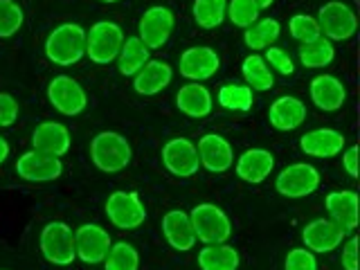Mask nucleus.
I'll return each mask as SVG.
<instances>
[{
    "label": "nucleus",
    "instance_id": "5",
    "mask_svg": "<svg viewBox=\"0 0 360 270\" xmlns=\"http://www.w3.org/2000/svg\"><path fill=\"white\" fill-rule=\"evenodd\" d=\"M41 252L54 266H68L75 262V234L61 221H52L41 232Z\"/></svg>",
    "mask_w": 360,
    "mask_h": 270
},
{
    "label": "nucleus",
    "instance_id": "11",
    "mask_svg": "<svg viewBox=\"0 0 360 270\" xmlns=\"http://www.w3.org/2000/svg\"><path fill=\"white\" fill-rule=\"evenodd\" d=\"M16 172L22 180H30V183H50L63 174V162L56 155L32 149L18 158Z\"/></svg>",
    "mask_w": 360,
    "mask_h": 270
},
{
    "label": "nucleus",
    "instance_id": "24",
    "mask_svg": "<svg viewBox=\"0 0 360 270\" xmlns=\"http://www.w3.org/2000/svg\"><path fill=\"white\" fill-rule=\"evenodd\" d=\"M176 106L180 112H185L187 117L202 120L212 112L214 101H212V93L205 86L198 84V82H191V84H185L178 90Z\"/></svg>",
    "mask_w": 360,
    "mask_h": 270
},
{
    "label": "nucleus",
    "instance_id": "25",
    "mask_svg": "<svg viewBox=\"0 0 360 270\" xmlns=\"http://www.w3.org/2000/svg\"><path fill=\"white\" fill-rule=\"evenodd\" d=\"M300 146L304 153L313 158H331L345 149V135L335 129H315L307 135H302Z\"/></svg>",
    "mask_w": 360,
    "mask_h": 270
},
{
    "label": "nucleus",
    "instance_id": "7",
    "mask_svg": "<svg viewBox=\"0 0 360 270\" xmlns=\"http://www.w3.org/2000/svg\"><path fill=\"white\" fill-rule=\"evenodd\" d=\"M106 217L120 230H135L146 221V210L135 191H115L106 200Z\"/></svg>",
    "mask_w": 360,
    "mask_h": 270
},
{
    "label": "nucleus",
    "instance_id": "34",
    "mask_svg": "<svg viewBox=\"0 0 360 270\" xmlns=\"http://www.w3.org/2000/svg\"><path fill=\"white\" fill-rule=\"evenodd\" d=\"M262 9L255 3V0H230L228 9H225V16L232 20L234 27H250L252 22L259 20Z\"/></svg>",
    "mask_w": 360,
    "mask_h": 270
},
{
    "label": "nucleus",
    "instance_id": "29",
    "mask_svg": "<svg viewBox=\"0 0 360 270\" xmlns=\"http://www.w3.org/2000/svg\"><path fill=\"white\" fill-rule=\"evenodd\" d=\"M279 39V22L275 18H262L245 27L243 41L250 50H266Z\"/></svg>",
    "mask_w": 360,
    "mask_h": 270
},
{
    "label": "nucleus",
    "instance_id": "14",
    "mask_svg": "<svg viewBox=\"0 0 360 270\" xmlns=\"http://www.w3.org/2000/svg\"><path fill=\"white\" fill-rule=\"evenodd\" d=\"M198 160L212 174H225L234 165L232 144L217 133H207L198 140Z\"/></svg>",
    "mask_w": 360,
    "mask_h": 270
},
{
    "label": "nucleus",
    "instance_id": "6",
    "mask_svg": "<svg viewBox=\"0 0 360 270\" xmlns=\"http://www.w3.org/2000/svg\"><path fill=\"white\" fill-rule=\"evenodd\" d=\"M315 20H318L320 32H324L329 41H347V39H352L358 30L356 11L349 5L340 3V0L324 3Z\"/></svg>",
    "mask_w": 360,
    "mask_h": 270
},
{
    "label": "nucleus",
    "instance_id": "15",
    "mask_svg": "<svg viewBox=\"0 0 360 270\" xmlns=\"http://www.w3.org/2000/svg\"><path fill=\"white\" fill-rule=\"evenodd\" d=\"M110 248V236L104 228H99L95 223H86L75 232V250L77 257L86 264H99L104 262V257Z\"/></svg>",
    "mask_w": 360,
    "mask_h": 270
},
{
    "label": "nucleus",
    "instance_id": "22",
    "mask_svg": "<svg viewBox=\"0 0 360 270\" xmlns=\"http://www.w3.org/2000/svg\"><path fill=\"white\" fill-rule=\"evenodd\" d=\"M32 144L37 151L50 153L61 158L63 153L70 151V131H68L63 124L59 122H43L37 127L32 135Z\"/></svg>",
    "mask_w": 360,
    "mask_h": 270
},
{
    "label": "nucleus",
    "instance_id": "43",
    "mask_svg": "<svg viewBox=\"0 0 360 270\" xmlns=\"http://www.w3.org/2000/svg\"><path fill=\"white\" fill-rule=\"evenodd\" d=\"M255 3L259 5V9H268L270 5H273V3H275V0H255Z\"/></svg>",
    "mask_w": 360,
    "mask_h": 270
},
{
    "label": "nucleus",
    "instance_id": "41",
    "mask_svg": "<svg viewBox=\"0 0 360 270\" xmlns=\"http://www.w3.org/2000/svg\"><path fill=\"white\" fill-rule=\"evenodd\" d=\"M342 165L347 169V174L352 178H358V144H352L342 153Z\"/></svg>",
    "mask_w": 360,
    "mask_h": 270
},
{
    "label": "nucleus",
    "instance_id": "20",
    "mask_svg": "<svg viewBox=\"0 0 360 270\" xmlns=\"http://www.w3.org/2000/svg\"><path fill=\"white\" fill-rule=\"evenodd\" d=\"M268 120L277 131H295L307 120V104L297 97H279L270 104Z\"/></svg>",
    "mask_w": 360,
    "mask_h": 270
},
{
    "label": "nucleus",
    "instance_id": "9",
    "mask_svg": "<svg viewBox=\"0 0 360 270\" xmlns=\"http://www.w3.org/2000/svg\"><path fill=\"white\" fill-rule=\"evenodd\" d=\"M48 99L54 106V110H59L61 115H68V117H75L79 112H84L88 104L86 90L68 75H56L52 79L48 86Z\"/></svg>",
    "mask_w": 360,
    "mask_h": 270
},
{
    "label": "nucleus",
    "instance_id": "39",
    "mask_svg": "<svg viewBox=\"0 0 360 270\" xmlns=\"http://www.w3.org/2000/svg\"><path fill=\"white\" fill-rule=\"evenodd\" d=\"M18 120V101L9 93H0V127H11Z\"/></svg>",
    "mask_w": 360,
    "mask_h": 270
},
{
    "label": "nucleus",
    "instance_id": "44",
    "mask_svg": "<svg viewBox=\"0 0 360 270\" xmlns=\"http://www.w3.org/2000/svg\"><path fill=\"white\" fill-rule=\"evenodd\" d=\"M101 3H120V0H101Z\"/></svg>",
    "mask_w": 360,
    "mask_h": 270
},
{
    "label": "nucleus",
    "instance_id": "8",
    "mask_svg": "<svg viewBox=\"0 0 360 270\" xmlns=\"http://www.w3.org/2000/svg\"><path fill=\"white\" fill-rule=\"evenodd\" d=\"M275 187L286 198H304L320 187V172L307 162L288 165L284 172H279Z\"/></svg>",
    "mask_w": 360,
    "mask_h": 270
},
{
    "label": "nucleus",
    "instance_id": "2",
    "mask_svg": "<svg viewBox=\"0 0 360 270\" xmlns=\"http://www.w3.org/2000/svg\"><path fill=\"white\" fill-rule=\"evenodd\" d=\"M90 158L93 165L104 174H120L131 162V144L115 131L97 133L90 142Z\"/></svg>",
    "mask_w": 360,
    "mask_h": 270
},
{
    "label": "nucleus",
    "instance_id": "1",
    "mask_svg": "<svg viewBox=\"0 0 360 270\" xmlns=\"http://www.w3.org/2000/svg\"><path fill=\"white\" fill-rule=\"evenodd\" d=\"M45 54L56 65H75L86 54V30L77 22H63L50 32Z\"/></svg>",
    "mask_w": 360,
    "mask_h": 270
},
{
    "label": "nucleus",
    "instance_id": "42",
    "mask_svg": "<svg viewBox=\"0 0 360 270\" xmlns=\"http://www.w3.org/2000/svg\"><path fill=\"white\" fill-rule=\"evenodd\" d=\"M9 158V144H7V140L0 135V165H3L5 160Z\"/></svg>",
    "mask_w": 360,
    "mask_h": 270
},
{
    "label": "nucleus",
    "instance_id": "38",
    "mask_svg": "<svg viewBox=\"0 0 360 270\" xmlns=\"http://www.w3.org/2000/svg\"><path fill=\"white\" fill-rule=\"evenodd\" d=\"M264 59H266V63H270L279 75H284V77L295 72L292 59L288 56V52H284L281 48H273V45H270V48H266V56H264Z\"/></svg>",
    "mask_w": 360,
    "mask_h": 270
},
{
    "label": "nucleus",
    "instance_id": "10",
    "mask_svg": "<svg viewBox=\"0 0 360 270\" xmlns=\"http://www.w3.org/2000/svg\"><path fill=\"white\" fill-rule=\"evenodd\" d=\"M162 165L169 174L178 178H191L200 167L196 144L187 138H174L162 146Z\"/></svg>",
    "mask_w": 360,
    "mask_h": 270
},
{
    "label": "nucleus",
    "instance_id": "40",
    "mask_svg": "<svg viewBox=\"0 0 360 270\" xmlns=\"http://www.w3.org/2000/svg\"><path fill=\"white\" fill-rule=\"evenodd\" d=\"M342 266L345 270H358V236L352 234L342 245Z\"/></svg>",
    "mask_w": 360,
    "mask_h": 270
},
{
    "label": "nucleus",
    "instance_id": "26",
    "mask_svg": "<svg viewBox=\"0 0 360 270\" xmlns=\"http://www.w3.org/2000/svg\"><path fill=\"white\" fill-rule=\"evenodd\" d=\"M117 70L124 77H135L140 72V68L149 61V48L138 39V37H129L124 39L122 50L117 54Z\"/></svg>",
    "mask_w": 360,
    "mask_h": 270
},
{
    "label": "nucleus",
    "instance_id": "35",
    "mask_svg": "<svg viewBox=\"0 0 360 270\" xmlns=\"http://www.w3.org/2000/svg\"><path fill=\"white\" fill-rule=\"evenodd\" d=\"M25 14L14 0H0V39H9L22 27Z\"/></svg>",
    "mask_w": 360,
    "mask_h": 270
},
{
    "label": "nucleus",
    "instance_id": "12",
    "mask_svg": "<svg viewBox=\"0 0 360 270\" xmlns=\"http://www.w3.org/2000/svg\"><path fill=\"white\" fill-rule=\"evenodd\" d=\"M174 14L169 7L155 5L144 11V16L140 18V41L149 50H158L169 41L174 32Z\"/></svg>",
    "mask_w": 360,
    "mask_h": 270
},
{
    "label": "nucleus",
    "instance_id": "36",
    "mask_svg": "<svg viewBox=\"0 0 360 270\" xmlns=\"http://www.w3.org/2000/svg\"><path fill=\"white\" fill-rule=\"evenodd\" d=\"M288 30H290V37L295 39V41H300L302 45L313 43V41H318L322 37L318 20H315L313 16H307V14L292 16L288 20Z\"/></svg>",
    "mask_w": 360,
    "mask_h": 270
},
{
    "label": "nucleus",
    "instance_id": "3",
    "mask_svg": "<svg viewBox=\"0 0 360 270\" xmlns=\"http://www.w3.org/2000/svg\"><path fill=\"white\" fill-rule=\"evenodd\" d=\"M191 228H194L196 239L202 243H225L232 234V223L221 207L212 202H200L189 212Z\"/></svg>",
    "mask_w": 360,
    "mask_h": 270
},
{
    "label": "nucleus",
    "instance_id": "31",
    "mask_svg": "<svg viewBox=\"0 0 360 270\" xmlns=\"http://www.w3.org/2000/svg\"><path fill=\"white\" fill-rule=\"evenodd\" d=\"M228 0H196L194 3V20L202 30H214L225 20Z\"/></svg>",
    "mask_w": 360,
    "mask_h": 270
},
{
    "label": "nucleus",
    "instance_id": "23",
    "mask_svg": "<svg viewBox=\"0 0 360 270\" xmlns=\"http://www.w3.org/2000/svg\"><path fill=\"white\" fill-rule=\"evenodd\" d=\"M326 210L331 214V221H335L345 232H356L358 228V194L352 189L333 191L324 200Z\"/></svg>",
    "mask_w": 360,
    "mask_h": 270
},
{
    "label": "nucleus",
    "instance_id": "18",
    "mask_svg": "<svg viewBox=\"0 0 360 270\" xmlns=\"http://www.w3.org/2000/svg\"><path fill=\"white\" fill-rule=\"evenodd\" d=\"M162 232H165L167 243L172 245L174 250L187 252L196 243V234H194V228H191L189 214L183 210H172V212L165 214L162 217Z\"/></svg>",
    "mask_w": 360,
    "mask_h": 270
},
{
    "label": "nucleus",
    "instance_id": "19",
    "mask_svg": "<svg viewBox=\"0 0 360 270\" xmlns=\"http://www.w3.org/2000/svg\"><path fill=\"white\" fill-rule=\"evenodd\" d=\"M172 77H174L172 65L165 61H158V59H153V61L149 59L140 68V72L133 77V88L138 95L151 97L172 84Z\"/></svg>",
    "mask_w": 360,
    "mask_h": 270
},
{
    "label": "nucleus",
    "instance_id": "21",
    "mask_svg": "<svg viewBox=\"0 0 360 270\" xmlns=\"http://www.w3.org/2000/svg\"><path fill=\"white\" fill-rule=\"evenodd\" d=\"M273 167H275V158L270 151H266V149H248L245 153L239 155L234 172L241 180H245V183L259 185L270 176Z\"/></svg>",
    "mask_w": 360,
    "mask_h": 270
},
{
    "label": "nucleus",
    "instance_id": "27",
    "mask_svg": "<svg viewBox=\"0 0 360 270\" xmlns=\"http://www.w3.org/2000/svg\"><path fill=\"white\" fill-rule=\"evenodd\" d=\"M200 270H236L239 268V252L232 245L212 243L198 252Z\"/></svg>",
    "mask_w": 360,
    "mask_h": 270
},
{
    "label": "nucleus",
    "instance_id": "28",
    "mask_svg": "<svg viewBox=\"0 0 360 270\" xmlns=\"http://www.w3.org/2000/svg\"><path fill=\"white\" fill-rule=\"evenodd\" d=\"M243 79L250 90H259V93H266L275 86V77L270 72V68L262 54H250L245 56V61L241 65Z\"/></svg>",
    "mask_w": 360,
    "mask_h": 270
},
{
    "label": "nucleus",
    "instance_id": "37",
    "mask_svg": "<svg viewBox=\"0 0 360 270\" xmlns=\"http://www.w3.org/2000/svg\"><path fill=\"white\" fill-rule=\"evenodd\" d=\"M284 270H318V262L307 248H295V250L288 252Z\"/></svg>",
    "mask_w": 360,
    "mask_h": 270
},
{
    "label": "nucleus",
    "instance_id": "33",
    "mask_svg": "<svg viewBox=\"0 0 360 270\" xmlns=\"http://www.w3.org/2000/svg\"><path fill=\"white\" fill-rule=\"evenodd\" d=\"M252 90L248 86H239V84H228L219 90V104L228 110H250L252 108Z\"/></svg>",
    "mask_w": 360,
    "mask_h": 270
},
{
    "label": "nucleus",
    "instance_id": "16",
    "mask_svg": "<svg viewBox=\"0 0 360 270\" xmlns=\"http://www.w3.org/2000/svg\"><path fill=\"white\" fill-rule=\"evenodd\" d=\"M345 230L331 219H315L302 232V239L311 252H331L345 241Z\"/></svg>",
    "mask_w": 360,
    "mask_h": 270
},
{
    "label": "nucleus",
    "instance_id": "30",
    "mask_svg": "<svg viewBox=\"0 0 360 270\" xmlns=\"http://www.w3.org/2000/svg\"><path fill=\"white\" fill-rule=\"evenodd\" d=\"M138 268H140V255L131 243L127 241L110 243L104 257V270H138Z\"/></svg>",
    "mask_w": 360,
    "mask_h": 270
},
{
    "label": "nucleus",
    "instance_id": "4",
    "mask_svg": "<svg viewBox=\"0 0 360 270\" xmlns=\"http://www.w3.org/2000/svg\"><path fill=\"white\" fill-rule=\"evenodd\" d=\"M124 43V32L117 22L99 20L86 32V54L97 65H108L117 59Z\"/></svg>",
    "mask_w": 360,
    "mask_h": 270
},
{
    "label": "nucleus",
    "instance_id": "17",
    "mask_svg": "<svg viewBox=\"0 0 360 270\" xmlns=\"http://www.w3.org/2000/svg\"><path fill=\"white\" fill-rule=\"evenodd\" d=\"M309 93H311L313 104L326 112L340 110L347 99V90H345L342 82L333 75H318L311 82Z\"/></svg>",
    "mask_w": 360,
    "mask_h": 270
},
{
    "label": "nucleus",
    "instance_id": "13",
    "mask_svg": "<svg viewBox=\"0 0 360 270\" xmlns=\"http://www.w3.org/2000/svg\"><path fill=\"white\" fill-rule=\"evenodd\" d=\"M180 75L189 82H207L219 72L221 59L207 45H196L180 54Z\"/></svg>",
    "mask_w": 360,
    "mask_h": 270
},
{
    "label": "nucleus",
    "instance_id": "32",
    "mask_svg": "<svg viewBox=\"0 0 360 270\" xmlns=\"http://www.w3.org/2000/svg\"><path fill=\"white\" fill-rule=\"evenodd\" d=\"M333 56H335L333 45L329 39H324V37H320L313 43L302 45V50H300V61L304 68H324L333 61Z\"/></svg>",
    "mask_w": 360,
    "mask_h": 270
}]
</instances>
